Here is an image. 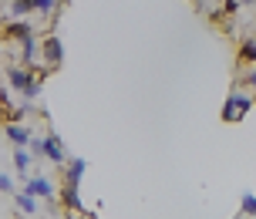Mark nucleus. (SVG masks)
Wrapping results in <instances>:
<instances>
[{"label": "nucleus", "mask_w": 256, "mask_h": 219, "mask_svg": "<svg viewBox=\"0 0 256 219\" xmlns=\"http://www.w3.org/2000/svg\"><path fill=\"white\" fill-rule=\"evenodd\" d=\"M7 81H10V88H17L24 94V102L30 104L40 94V81H44V78H40L38 71H30V68L20 64V68H10V71H7Z\"/></svg>", "instance_id": "1"}, {"label": "nucleus", "mask_w": 256, "mask_h": 219, "mask_svg": "<svg viewBox=\"0 0 256 219\" xmlns=\"http://www.w3.org/2000/svg\"><path fill=\"white\" fill-rule=\"evenodd\" d=\"M250 104H253V98H250V94H246V91H232L230 94V102H226V108H222V118H226V122H240V118L246 115V112H250Z\"/></svg>", "instance_id": "2"}, {"label": "nucleus", "mask_w": 256, "mask_h": 219, "mask_svg": "<svg viewBox=\"0 0 256 219\" xmlns=\"http://www.w3.org/2000/svg\"><path fill=\"white\" fill-rule=\"evenodd\" d=\"M64 48H61V38L58 34H48V38L40 40V58H44V68L48 71H54V68L61 64V58H64Z\"/></svg>", "instance_id": "3"}, {"label": "nucleus", "mask_w": 256, "mask_h": 219, "mask_svg": "<svg viewBox=\"0 0 256 219\" xmlns=\"http://www.w3.org/2000/svg\"><path fill=\"white\" fill-rule=\"evenodd\" d=\"M24 192L38 196V199H51L54 186H51V179H44V176H27L24 179Z\"/></svg>", "instance_id": "4"}, {"label": "nucleus", "mask_w": 256, "mask_h": 219, "mask_svg": "<svg viewBox=\"0 0 256 219\" xmlns=\"http://www.w3.org/2000/svg\"><path fill=\"white\" fill-rule=\"evenodd\" d=\"M38 58H40V40H38V34H30V38L20 40V64L34 68V64H38Z\"/></svg>", "instance_id": "5"}, {"label": "nucleus", "mask_w": 256, "mask_h": 219, "mask_svg": "<svg viewBox=\"0 0 256 219\" xmlns=\"http://www.w3.org/2000/svg\"><path fill=\"white\" fill-rule=\"evenodd\" d=\"M44 158H48V162H54V166H64V162H68V155H64V145L58 142V135H44Z\"/></svg>", "instance_id": "6"}, {"label": "nucleus", "mask_w": 256, "mask_h": 219, "mask_svg": "<svg viewBox=\"0 0 256 219\" xmlns=\"http://www.w3.org/2000/svg\"><path fill=\"white\" fill-rule=\"evenodd\" d=\"M30 162H34V155L27 152V145H17V152H14V168L20 172V179L30 176Z\"/></svg>", "instance_id": "7"}, {"label": "nucleus", "mask_w": 256, "mask_h": 219, "mask_svg": "<svg viewBox=\"0 0 256 219\" xmlns=\"http://www.w3.org/2000/svg\"><path fill=\"white\" fill-rule=\"evenodd\" d=\"M64 186H78V179L84 176V168H88V162L84 158H74V162H64Z\"/></svg>", "instance_id": "8"}, {"label": "nucleus", "mask_w": 256, "mask_h": 219, "mask_svg": "<svg viewBox=\"0 0 256 219\" xmlns=\"http://www.w3.org/2000/svg\"><path fill=\"white\" fill-rule=\"evenodd\" d=\"M7 138H10L14 145H27L30 142V128H24V125H17V122H7Z\"/></svg>", "instance_id": "9"}, {"label": "nucleus", "mask_w": 256, "mask_h": 219, "mask_svg": "<svg viewBox=\"0 0 256 219\" xmlns=\"http://www.w3.org/2000/svg\"><path fill=\"white\" fill-rule=\"evenodd\" d=\"M38 10V0H10V14L14 17H27Z\"/></svg>", "instance_id": "10"}, {"label": "nucleus", "mask_w": 256, "mask_h": 219, "mask_svg": "<svg viewBox=\"0 0 256 219\" xmlns=\"http://www.w3.org/2000/svg\"><path fill=\"white\" fill-rule=\"evenodd\" d=\"M17 209H20V212H27V216H34V212H38V196L20 192V196H17Z\"/></svg>", "instance_id": "11"}, {"label": "nucleus", "mask_w": 256, "mask_h": 219, "mask_svg": "<svg viewBox=\"0 0 256 219\" xmlns=\"http://www.w3.org/2000/svg\"><path fill=\"white\" fill-rule=\"evenodd\" d=\"M240 61H243V64H253V61H256V40H243V48H240Z\"/></svg>", "instance_id": "12"}, {"label": "nucleus", "mask_w": 256, "mask_h": 219, "mask_svg": "<svg viewBox=\"0 0 256 219\" xmlns=\"http://www.w3.org/2000/svg\"><path fill=\"white\" fill-rule=\"evenodd\" d=\"M54 7H58V0H38V10H34V14H40V17H51Z\"/></svg>", "instance_id": "13"}, {"label": "nucleus", "mask_w": 256, "mask_h": 219, "mask_svg": "<svg viewBox=\"0 0 256 219\" xmlns=\"http://www.w3.org/2000/svg\"><path fill=\"white\" fill-rule=\"evenodd\" d=\"M27 148H30V155H34V158H44V138H34V135H30Z\"/></svg>", "instance_id": "14"}, {"label": "nucleus", "mask_w": 256, "mask_h": 219, "mask_svg": "<svg viewBox=\"0 0 256 219\" xmlns=\"http://www.w3.org/2000/svg\"><path fill=\"white\" fill-rule=\"evenodd\" d=\"M243 216H256V196H243Z\"/></svg>", "instance_id": "15"}, {"label": "nucleus", "mask_w": 256, "mask_h": 219, "mask_svg": "<svg viewBox=\"0 0 256 219\" xmlns=\"http://www.w3.org/2000/svg\"><path fill=\"white\" fill-rule=\"evenodd\" d=\"M0 192H14V179L7 172H0Z\"/></svg>", "instance_id": "16"}, {"label": "nucleus", "mask_w": 256, "mask_h": 219, "mask_svg": "<svg viewBox=\"0 0 256 219\" xmlns=\"http://www.w3.org/2000/svg\"><path fill=\"white\" fill-rule=\"evenodd\" d=\"M246 84H250V88L256 91V68H253V71H250V74H246Z\"/></svg>", "instance_id": "17"}, {"label": "nucleus", "mask_w": 256, "mask_h": 219, "mask_svg": "<svg viewBox=\"0 0 256 219\" xmlns=\"http://www.w3.org/2000/svg\"><path fill=\"white\" fill-rule=\"evenodd\" d=\"M240 4H256V0H240Z\"/></svg>", "instance_id": "18"}, {"label": "nucleus", "mask_w": 256, "mask_h": 219, "mask_svg": "<svg viewBox=\"0 0 256 219\" xmlns=\"http://www.w3.org/2000/svg\"><path fill=\"white\" fill-rule=\"evenodd\" d=\"M199 4H202V0H199Z\"/></svg>", "instance_id": "19"}]
</instances>
